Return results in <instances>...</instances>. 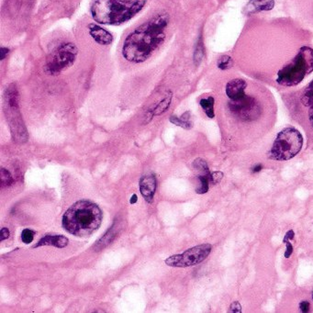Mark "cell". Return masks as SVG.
<instances>
[{
    "instance_id": "cell-27",
    "label": "cell",
    "mask_w": 313,
    "mask_h": 313,
    "mask_svg": "<svg viewBox=\"0 0 313 313\" xmlns=\"http://www.w3.org/2000/svg\"><path fill=\"white\" fill-rule=\"evenodd\" d=\"M229 312L241 313L242 312V306L238 301H234L233 303H231L230 307Z\"/></svg>"
},
{
    "instance_id": "cell-25",
    "label": "cell",
    "mask_w": 313,
    "mask_h": 313,
    "mask_svg": "<svg viewBox=\"0 0 313 313\" xmlns=\"http://www.w3.org/2000/svg\"><path fill=\"white\" fill-rule=\"evenodd\" d=\"M223 178V173L222 172H214L212 173L211 175V183L212 184H219Z\"/></svg>"
},
{
    "instance_id": "cell-29",
    "label": "cell",
    "mask_w": 313,
    "mask_h": 313,
    "mask_svg": "<svg viewBox=\"0 0 313 313\" xmlns=\"http://www.w3.org/2000/svg\"><path fill=\"white\" fill-rule=\"evenodd\" d=\"M10 236V230H8L7 228H2L1 231H0V241L3 242L4 240L8 239Z\"/></svg>"
},
{
    "instance_id": "cell-24",
    "label": "cell",
    "mask_w": 313,
    "mask_h": 313,
    "mask_svg": "<svg viewBox=\"0 0 313 313\" xmlns=\"http://www.w3.org/2000/svg\"><path fill=\"white\" fill-rule=\"evenodd\" d=\"M34 239V231L29 229H25L21 232V240L24 244H31Z\"/></svg>"
},
{
    "instance_id": "cell-17",
    "label": "cell",
    "mask_w": 313,
    "mask_h": 313,
    "mask_svg": "<svg viewBox=\"0 0 313 313\" xmlns=\"http://www.w3.org/2000/svg\"><path fill=\"white\" fill-rule=\"evenodd\" d=\"M172 97H173L172 93H167V95H166V97H164L161 101L158 103V105L152 110V111H153V115H161L162 113L166 112V111L168 110V108L170 107L171 101H172Z\"/></svg>"
},
{
    "instance_id": "cell-22",
    "label": "cell",
    "mask_w": 313,
    "mask_h": 313,
    "mask_svg": "<svg viewBox=\"0 0 313 313\" xmlns=\"http://www.w3.org/2000/svg\"><path fill=\"white\" fill-rule=\"evenodd\" d=\"M232 66H233V59L230 56H221L218 60V67L221 70L230 69Z\"/></svg>"
},
{
    "instance_id": "cell-28",
    "label": "cell",
    "mask_w": 313,
    "mask_h": 313,
    "mask_svg": "<svg viewBox=\"0 0 313 313\" xmlns=\"http://www.w3.org/2000/svg\"><path fill=\"white\" fill-rule=\"evenodd\" d=\"M309 302L307 301V300H305V301H301L300 303H299V308H300V310H301V312L307 313L309 311Z\"/></svg>"
},
{
    "instance_id": "cell-9",
    "label": "cell",
    "mask_w": 313,
    "mask_h": 313,
    "mask_svg": "<svg viewBox=\"0 0 313 313\" xmlns=\"http://www.w3.org/2000/svg\"><path fill=\"white\" fill-rule=\"evenodd\" d=\"M6 106L9 110H11L15 113L12 116V120H14V123L10 125V128L12 129V134L16 139H19L20 141H23V135H26V132L24 129L21 118H17V115H19V93L15 85H11L10 88L7 89L6 92Z\"/></svg>"
},
{
    "instance_id": "cell-18",
    "label": "cell",
    "mask_w": 313,
    "mask_h": 313,
    "mask_svg": "<svg viewBox=\"0 0 313 313\" xmlns=\"http://www.w3.org/2000/svg\"><path fill=\"white\" fill-rule=\"evenodd\" d=\"M211 175H198V180H199V186H198L196 192L198 194H205L208 191V187L211 183Z\"/></svg>"
},
{
    "instance_id": "cell-34",
    "label": "cell",
    "mask_w": 313,
    "mask_h": 313,
    "mask_svg": "<svg viewBox=\"0 0 313 313\" xmlns=\"http://www.w3.org/2000/svg\"><path fill=\"white\" fill-rule=\"evenodd\" d=\"M137 199H138L137 198V195L134 194V196L131 198V201L129 202L132 203V204H134V203L137 202Z\"/></svg>"
},
{
    "instance_id": "cell-4",
    "label": "cell",
    "mask_w": 313,
    "mask_h": 313,
    "mask_svg": "<svg viewBox=\"0 0 313 313\" xmlns=\"http://www.w3.org/2000/svg\"><path fill=\"white\" fill-rule=\"evenodd\" d=\"M313 72V49L302 46L290 64L281 68L276 76V83L283 87H295Z\"/></svg>"
},
{
    "instance_id": "cell-20",
    "label": "cell",
    "mask_w": 313,
    "mask_h": 313,
    "mask_svg": "<svg viewBox=\"0 0 313 313\" xmlns=\"http://www.w3.org/2000/svg\"><path fill=\"white\" fill-rule=\"evenodd\" d=\"M193 166L196 171H198L199 175H210L211 174L210 169H208V166H207V162L203 160L201 158L196 159L194 161Z\"/></svg>"
},
{
    "instance_id": "cell-1",
    "label": "cell",
    "mask_w": 313,
    "mask_h": 313,
    "mask_svg": "<svg viewBox=\"0 0 313 313\" xmlns=\"http://www.w3.org/2000/svg\"><path fill=\"white\" fill-rule=\"evenodd\" d=\"M168 23L169 16L161 13L129 33L121 50L125 59L134 64H141L149 59L152 53L165 42Z\"/></svg>"
},
{
    "instance_id": "cell-8",
    "label": "cell",
    "mask_w": 313,
    "mask_h": 313,
    "mask_svg": "<svg viewBox=\"0 0 313 313\" xmlns=\"http://www.w3.org/2000/svg\"><path fill=\"white\" fill-rule=\"evenodd\" d=\"M228 107L235 117L244 121L255 120L261 114V107L257 100L247 94L237 100H230Z\"/></svg>"
},
{
    "instance_id": "cell-11",
    "label": "cell",
    "mask_w": 313,
    "mask_h": 313,
    "mask_svg": "<svg viewBox=\"0 0 313 313\" xmlns=\"http://www.w3.org/2000/svg\"><path fill=\"white\" fill-rule=\"evenodd\" d=\"M88 31L93 40L100 45H110L113 42V35L99 25L90 24L88 26Z\"/></svg>"
},
{
    "instance_id": "cell-2",
    "label": "cell",
    "mask_w": 313,
    "mask_h": 313,
    "mask_svg": "<svg viewBox=\"0 0 313 313\" xmlns=\"http://www.w3.org/2000/svg\"><path fill=\"white\" fill-rule=\"evenodd\" d=\"M146 3L147 0H95L90 12L97 23L119 26L134 19Z\"/></svg>"
},
{
    "instance_id": "cell-19",
    "label": "cell",
    "mask_w": 313,
    "mask_h": 313,
    "mask_svg": "<svg viewBox=\"0 0 313 313\" xmlns=\"http://www.w3.org/2000/svg\"><path fill=\"white\" fill-rule=\"evenodd\" d=\"M301 102L304 106H313V80L305 89L303 95L301 97Z\"/></svg>"
},
{
    "instance_id": "cell-32",
    "label": "cell",
    "mask_w": 313,
    "mask_h": 313,
    "mask_svg": "<svg viewBox=\"0 0 313 313\" xmlns=\"http://www.w3.org/2000/svg\"><path fill=\"white\" fill-rule=\"evenodd\" d=\"M308 117H309V121L313 126V106L309 107V112H308Z\"/></svg>"
},
{
    "instance_id": "cell-3",
    "label": "cell",
    "mask_w": 313,
    "mask_h": 313,
    "mask_svg": "<svg viewBox=\"0 0 313 313\" xmlns=\"http://www.w3.org/2000/svg\"><path fill=\"white\" fill-rule=\"evenodd\" d=\"M102 212L97 204L80 200L73 204L63 216V227L77 237H88L99 228Z\"/></svg>"
},
{
    "instance_id": "cell-6",
    "label": "cell",
    "mask_w": 313,
    "mask_h": 313,
    "mask_svg": "<svg viewBox=\"0 0 313 313\" xmlns=\"http://www.w3.org/2000/svg\"><path fill=\"white\" fill-rule=\"evenodd\" d=\"M79 49L72 42H65L56 48L47 58L44 70L50 75L60 74L74 65L77 58Z\"/></svg>"
},
{
    "instance_id": "cell-21",
    "label": "cell",
    "mask_w": 313,
    "mask_h": 313,
    "mask_svg": "<svg viewBox=\"0 0 313 313\" xmlns=\"http://www.w3.org/2000/svg\"><path fill=\"white\" fill-rule=\"evenodd\" d=\"M203 57H204V47H203L202 41L199 40L195 49V51H194V63L196 64V65H198L201 63Z\"/></svg>"
},
{
    "instance_id": "cell-35",
    "label": "cell",
    "mask_w": 313,
    "mask_h": 313,
    "mask_svg": "<svg viewBox=\"0 0 313 313\" xmlns=\"http://www.w3.org/2000/svg\"><path fill=\"white\" fill-rule=\"evenodd\" d=\"M312 299H313V292H312Z\"/></svg>"
},
{
    "instance_id": "cell-7",
    "label": "cell",
    "mask_w": 313,
    "mask_h": 313,
    "mask_svg": "<svg viewBox=\"0 0 313 313\" xmlns=\"http://www.w3.org/2000/svg\"><path fill=\"white\" fill-rule=\"evenodd\" d=\"M211 244H204L187 250L183 253L175 254L166 260L168 267H189L197 266L202 263L212 252Z\"/></svg>"
},
{
    "instance_id": "cell-16",
    "label": "cell",
    "mask_w": 313,
    "mask_h": 313,
    "mask_svg": "<svg viewBox=\"0 0 313 313\" xmlns=\"http://www.w3.org/2000/svg\"><path fill=\"white\" fill-rule=\"evenodd\" d=\"M200 106L203 109L204 112L206 113V115L210 119H213L215 117V112H214V104H215V99L213 97H207L206 98H202L199 101Z\"/></svg>"
},
{
    "instance_id": "cell-31",
    "label": "cell",
    "mask_w": 313,
    "mask_h": 313,
    "mask_svg": "<svg viewBox=\"0 0 313 313\" xmlns=\"http://www.w3.org/2000/svg\"><path fill=\"white\" fill-rule=\"evenodd\" d=\"M285 238H288V239L290 240V241H292V240H294L295 237V232L292 230H289L285 235Z\"/></svg>"
},
{
    "instance_id": "cell-5",
    "label": "cell",
    "mask_w": 313,
    "mask_h": 313,
    "mask_svg": "<svg viewBox=\"0 0 313 313\" xmlns=\"http://www.w3.org/2000/svg\"><path fill=\"white\" fill-rule=\"evenodd\" d=\"M303 146V137L295 128L282 129L277 134L269 152V158L276 161H288L294 158Z\"/></svg>"
},
{
    "instance_id": "cell-10",
    "label": "cell",
    "mask_w": 313,
    "mask_h": 313,
    "mask_svg": "<svg viewBox=\"0 0 313 313\" xmlns=\"http://www.w3.org/2000/svg\"><path fill=\"white\" fill-rule=\"evenodd\" d=\"M246 88L247 83L244 79H232L226 86V95L230 98V100H237L246 95Z\"/></svg>"
},
{
    "instance_id": "cell-26",
    "label": "cell",
    "mask_w": 313,
    "mask_h": 313,
    "mask_svg": "<svg viewBox=\"0 0 313 313\" xmlns=\"http://www.w3.org/2000/svg\"><path fill=\"white\" fill-rule=\"evenodd\" d=\"M283 243H284V244H285V246H286L285 252V257L290 258V256H291V254L293 253V246H292V244L290 243V240L285 238V237H284V239H283Z\"/></svg>"
},
{
    "instance_id": "cell-23",
    "label": "cell",
    "mask_w": 313,
    "mask_h": 313,
    "mask_svg": "<svg viewBox=\"0 0 313 313\" xmlns=\"http://www.w3.org/2000/svg\"><path fill=\"white\" fill-rule=\"evenodd\" d=\"M0 180H1V188L9 187L13 182V178L10 175V172L6 170L5 168H1L0 170Z\"/></svg>"
},
{
    "instance_id": "cell-33",
    "label": "cell",
    "mask_w": 313,
    "mask_h": 313,
    "mask_svg": "<svg viewBox=\"0 0 313 313\" xmlns=\"http://www.w3.org/2000/svg\"><path fill=\"white\" fill-rule=\"evenodd\" d=\"M262 169H263L262 165H260V164H259V165H256V166L253 167V170H252V172H253V173H258V172H260V171L262 170Z\"/></svg>"
},
{
    "instance_id": "cell-13",
    "label": "cell",
    "mask_w": 313,
    "mask_h": 313,
    "mask_svg": "<svg viewBox=\"0 0 313 313\" xmlns=\"http://www.w3.org/2000/svg\"><path fill=\"white\" fill-rule=\"evenodd\" d=\"M275 0H250L245 8L247 14H254L262 11H269L274 9Z\"/></svg>"
},
{
    "instance_id": "cell-15",
    "label": "cell",
    "mask_w": 313,
    "mask_h": 313,
    "mask_svg": "<svg viewBox=\"0 0 313 313\" xmlns=\"http://www.w3.org/2000/svg\"><path fill=\"white\" fill-rule=\"evenodd\" d=\"M170 121L173 124L179 126L181 128H184L186 129H191L192 126H193L192 122L190 121V113H189V111L185 112L184 114L181 116L180 118L175 117V116H171Z\"/></svg>"
},
{
    "instance_id": "cell-14",
    "label": "cell",
    "mask_w": 313,
    "mask_h": 313,
    "mask_svg": "<svg viewBox=\"0 0 313 313\" xmlns=\"http://www.w3.org/2000/svg\"><path fill=\"white\" fill-rule=\"evenodd\" d=\"M67 244H68V239L65 236L47 235L39 241V243L34 246V248L40 247V246H47V245L56 246L57 248H65V246H67Z\"/></svg>"
},
{
    "instance_id": "cell-12",
    "label": "cell",
    "mask_w": 313,
    "mask_h": 313,
    "mask_svg": "<svg viewBox=\"0 0 313 313\" xmlns=\"http://www.w3.org/2000/svg\"><path fill=\"white\" fill-rule=\"evenodd\" d=\"M156 190V178L152 175H143L140 179V191L147 202H152Z\"/></svg>"
},
{
    "instance_id": "cell-30",
    "label": "cell",
    "mask_w": 313,
    "mask_h": 313,
    "mask_svg": "<svg viewBox=\"0 0 313 313\" xmlns=\"http://www.w3.org/2000/svg\"><path fill=\"white\" fill-rule=\"evenodd\" d=\"M9 53H10V50L8 48L1 47V49H0V61L4 60L7 56L9 55Z\"/></svg>"
}]
</instances>
